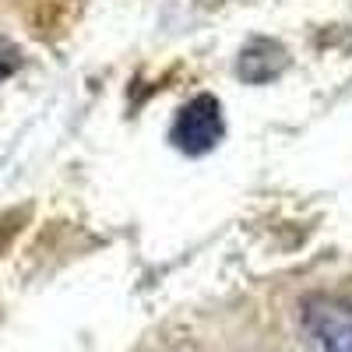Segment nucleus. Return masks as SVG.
Instances as JSON below:
<instances>
[{
  "mask_svg": "<svg viewBox=\"0 0 352 352\" xmlns=\"http://www.w3.org/2000/svg\"><path fill=\"white\" fill-rule=\"evenodd\" d=\"M226 124H222V106L215 96H194L173 120L169 141L176 152L184 155H208L222 141Z\"/></svg>",
  "mask_w": 352,
  "mask_h": 352,
  "instance_id": "nucleus-1",
  "label": "nucleus"
},
{
  "mask_svg": "<svg viewBox=\"0 0 352 352\" xmlns=\"http://www.w3.org/2000/svg\"><path fill=\"white\" fill-rule=\"evenodd\" d=\"M303 324L320 352H352V303L338 296H310L303 303Z\"/></svg>",
  "mask_w": 352,
  "mask_h": 352,
  "instance_id": "nucleus-2",
  "label": "nucleus"
},
{
  "mask_svg": "<svg viewBox=\"0 0 352 352\" xmlns=\"http://www.w3.org/2000/svg\"><path fill=\"white\" fill-rule=\"evenodd\" d=\"M285 64H289V56H285V50H282L278 43L257 39V43H250V46L243 50V56H240V78L250 81V85H264V81L278 78V74L285 71Z\"/></svg>",
  "mask_w": 352,
  "mask_h": 352,
  "instance_id": "nucleus-3",
  "label": "nucleus"
},
{
  "mask_svg": "<svg viewBox=\"0 0 352 352\" xmlns=\"http://www.w3.org/2000/svg\"><path fill=\"white\" fill-rule=\"evenodd\" d=\"M18 67H21V53H18V46L8 43V39H0V81H8Z\"/></svg>",
  "mask_w": 352,
  "mask_h": 352,
  "instance_id": "nucleus-4",
  "label": "nucleus"
},
{
  "mask_svg": "<svg viewBox=\"0 0 352 352\" xmlns=\"http://www.w3.org/2000/svg\"><path fill=\"white\" fill-rule=\"evenodd\" d=\"M21 219H25V212H11V215L0 219V250L14 240V232L21 229Z\"/></svg>",
  "mask_w": 352,
  "mask_h": 352,
  "instance_id": "nucleus-5",
  "label": "nucleus"
}]
</instances>
